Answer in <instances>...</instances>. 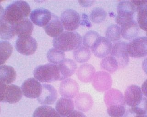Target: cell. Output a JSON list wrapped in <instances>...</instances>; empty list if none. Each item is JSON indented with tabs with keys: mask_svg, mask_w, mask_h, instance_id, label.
Instances as JSON below:
<instances>
[{
	"mask_svg": "<svg viewBox=\"0 0 147 117\" xmlns=\"http://www.w3.org/2000/svg\"><path fill=\"white\" fill-rule=\"evenodd\" d=\"M31 12L29 4L24 1H15L5 10L4 21L13 25L27 18Z\"/></svg>",
	"mask_w": 147,
	"mask_h": 117,
	"instance_id": "6da1fadb",
	"label": "cell"
},
{
	"mask_svg": "<svg viewBox=\"0 0 147 117\" xmlns=\"http://www.w3.org/2000/svg\"><path fill=\"white\" fill-rule=\"evenodd\" d=\"M53 46L63 52L75 51L82 44V38L75 31H64L53 39Z\"/></svg>",
	"mask_w": 147,
	"mask_h": 117,
	"instance_id": "7a4b0ae2",
	"label": "cell"
},
{
	"mask_svg": "<svg viewBox=\"0 0 147 117\" xmlns=\"http://www.w3.org/2000/svg\"><path fill=\"white\" fill-rule=\"evenodd\" d=\"M33 75L36 79L42 83H52L60 79L58 66L51 63L37 66L34 70Z\"/></svg>",
	"mask_w": 147,
	"mask_h": 117,
	"instance_id": "3957f363",
	"label": "cell"
},
{
	"mask_svg": "<svg viewBox=\"0 0 147 117\" xmlns=\"http://www.w3.org/2000/svg\"><path fill=\"white\" fill-rule=\"evenodd\" d=\"M124 99L125 104L131 108H147L146 97L144 96L141 88L137 85H131L127 87L125 92Z\"/></svg>",
	"mask_w": 147,
	"mask_h": 117,
	"instance_id": "277c9868",
	"label": "cell"
},
{
	"mask_svg": "<svg viewBox=\"0 0 147 117\" xmlns=\"http://www.w3.org/2000/svg\"><path fill=\"white\" fill-rule=\"evenodd\" d=\"M117 11L116 23L118 25L121 26L125 22L134 19L133 18L137 11V7L131 1H122L118 4Z\"/></svg>",
	"mask_w": 147,
	"mask_h": 117,
	"instance_id": "5b68a950",
	"label": "cell"
},
{
	"mask_svg": "<svg viewBox=\"0 0 147 117\" xmlns=\"http://www.w3.org/2000/svg\"><path fill=\"white\" fill-rule=\"evenodd\" d=\"M127 51L131 57H144L147 55V39L146 36L136 37L127 45Z\"/></svg>",
	"mask_w": 147,
	"mask_h": 117,
	"instance_id": "8992f818",
	"label": "cell"
},
{
	"mask_svg": "<svg viewBox=\"0 0 147 117\" xmlns=\"http://www.w3.org/2000/svg\"><path fill=\"white\" fill-rule=\"evenodd\" d=\"M60 20L64 29L67 31L73 32L79 28L80 23V17L77 11L72 9H68L62 13Z\"/></svg>",
	"mask_w": 147,
	"mask_h": 117,
	"instance_id": "52a82bcc",
	"label": "cell"
},
{
	"mask_svg": "<svg viewBox=\"0 0 147 117\" xmlns=\"http://www.w3.org/2000/svg\"><path fill=\"white\" fill-rule=\"evenodd\" d=\"M38 44L31 36L18 37L15 43V48L18 53L25 56L33 55L36 51Z\"/></svg>",
	"mask_w": 147,
	"mask_h": 117,
	"instance_id": "ba28073f",
	"label": "cell"
},
{
	"mask_svg": "<svg viewBox=\"0 0 147 117\" xmlns=\"http://www.w3.org/2000/svg\"><path fill=\"white\" fill-rule=\"evenodd\" d=\"M127 43L125 42H118L112 46L110 55L115 58L120 68H124L129 62V56L127 51Z\"/></svg>",
	"mask_w": 147,
	"mask_h": 117,
	"instance_id": "9c48e42d",
	"label": "cell"
},
{
	"mask_svg": "<svg viewBox=\"0 0 147 117\" xmlns=\"http://www.w3.org/2000/svg\"><path fill=\"white\" fill-rule=\"evenodd\" d=\"M21 89L23 95L29 98H39L42 91V85L34 78L25 80L22 84Z\"/></svg>",
	"mask_w": 147,
	"mask_h": 117,
	"instance_id": "30bf717a",
	"label": "cell"
},
{
	"mask_svg": "<svg viewBox=\"0 0 147 117\" xmlns=\"http://www.w3.org/2000/svg\"><path fill=\"white\" fill-rule=\"evenodd\" d=\"M59 93L63 98L72 99L77 95L79 86L77 82L71 78L64 80L60 84Z\"/></svg>",
	"mask_w": 147,
	"mask_h": 117,
	"instance_id": "8fae6325",
	"label": "cell"
},
{
	"mask_svg": "<svg viewBox=\"0 0 147 117\" xmlns=\"http://www.w3.org/2000/svg\"><path fill=\"white\" fill-rule=\"evenodd\" d=\"M112 44L106 37L100 36L91 48L95 56L100 58H104L110 53Z\"/></svg>",
	"mask_w": 147,
	"mask_h": 117,
	"instance_id": "7c38bea8",
	"label": "cell"
},
{
	"mask_svg": "<svg viewBox=\"0 0 147 117\" xmlns=\"http://www.w3.org/2000/svg\"><path fill=\"white\" fill-rule=\"evenodd\" d=\"M57 97L58 93L54 86L50 84H44L42 85V91L37 100L43 105H50L56 102Z\"/></svg>",
	"mask_w": 147,
	"mask_h": 117,
	"instance_id": "4fadbf2b",
	"label": "cell"
},
{
	"mask_svg": "<svg viewBox=\"0 0 147 117\" xmlns=\"http://www.w3.org/2000/svg\"><path fill=\"white\" fill-rule=\"evenodd\" d=\"M52 13L49 10L45 8H37L30 14L31 21L36 25L44 27L50 21Z\"/></svg>",
	"mask_w": 147,
	"mask_h": 117,
	"instance_id": "5bb4252c",
	"label": "cell"
},
{
	"mask_svg": "<svg viewBox=\"0 0 147 117\" xmlns=\"http://www.w3.org/2000/svg\"><path fill=\"white\" fill-rule=\"evenodd\" d=\"M45 32L52 38H56L63 32L64 28L59 17L52 13L50 21L44 27Z\"/></svg>",
	"mask_w": 147,
	"mask_h": 117,
	"instance_id": "9a60e30c",
	"label": "cell"
},
{
	"mask_svg": "<svg viewBox=\"0 0 147 117\" xmlns=\"http://www.w3.org/2000/svg\"><path fill=\"white\" fill-rule=\"evenodd\" d=\"M57 66L60 74V80H63L70 77L77 70V64L71 58H65Z\"/></svg>",
	"mask_w": 147,
	"mask_h": 117,
	"instance_id": "2e32d148",
	"label": "cell"
},
{
	"mask_svg": "<svg viewBox=\"0 0 147 117\" xmlns=\"http://www.w3.org/2000/svg\"><path fill=\"white\" fill-rule=\"evenodd\" d=\"M111 76L105 72L99 71L95 76L93 85L96 90L102 92L109 88L111 86Z\"/></svg>",
	"mask_w": 147,
	"mask_h": 117,
	"instance_id": "e0dca14e",
	"label": "cell"
},
{
	"mask_svg": "<svg viewBox=\"0 0 147 117\" xmlns=\"http://www.w3.org/2000/svg\"><path fill=\"white\" fill-rule=\"evenodd\" d=\"M121 36L125 39H133L139 32V26L134 20L128 21L121 25Z\"/></svg>",
	"mask_w": 147,
	"mask_h": 117,
	"instance_id": "ac0fdd59",
	"label": "cell"
},
{
	"mask_svg": "<svg viewBox=\"0 0 147 117\" xmlns=\"http://www.w3.org/2000/svg\"><path fill=\"white\" fill-rule=\"evenodd\" d=\"M75 103L72 99L61 98L57 101L55 109L58 114L64 117L69 115L74 110Z\"/></svg>",
	"mask_w": 147,
	"mask_h": 117,
	"instance_id": "d6986e66",
	"label": "cell"
},
{
	"mask_svg": "<svg viewBox=\"0 0 147 117\" xmlns=\"http://www.w3.org/2000/svg\"><path fill=\"white\" fill-rule=\"evenodd\" d=\"M13 26L15 35L18 37L31 36L34 29L33 24L28 18L23 19Z\"/></svg>",
	"mask_w": 147,
	"mask_h": 117,
	"instance_id": "ffe728a7",
	"label": "cell"
},
{
	"mask_svg": "<svg viewBox=\"0 0 147 117\" xmlns=\"http://www.w3.org/2000/svg\"><path fill=\"white\" fill-rule=\"evenodd\" d=\"M95 73V69L92 64H82L78 68L77 71L78 79L80 82L84 83L91 82Z\"/></svg>",
	"mask_w": 147,
	"mask_h": 117,
	"instance_id": "44dd1931",
	"label": "cell"
},
{
	"mask_svg": "<svg viewBox=\"0 0 147 117\" xmlns=\"http://www.w3.org/2000/svg\"><path fill=\"white\" fill-rule=\"evenodd\" d=\"M23 93L19 86L11 84L7 85L4 102L10 104L17 103L22 98Z\"/></svg>",
	"mask_w": 147,
	"mask_h": 117,
	"instance_id": "7402d4cb",
	"label": "cell"
},
{
	"mask_svg": "<svg viewBox=\"0 0 147 117\" xmlns=\"http://www.w3.org/2000/svg\"><path fill=\"white\" fill-rule=\"evenodd\" d=\"M93 104L91 96L86 93H81L76 96L75 105L80 112H87L91 108Z\"/></svg>",
	"mask_w": 147,
	"mask_h": 117,
	"instance_id": "603a6c76",
	"label": "cell"
},
{
	"mask_svg": "<svg viewBox=\"0 0 147 117\" xmlns=\"http://www.w3.org/2000/svg\"><path fill=\"white\" fill-rule=\"evenodd\" d=\"M17 74L15 70L11 66H0V82L6 85H9L16 80Z\"/></svg>",
	"mask_w": 147,
	"mask_h": 117,
	"instance_id": "cb8c5ba5",
	"label": "cell"
},
{
	"mask_svg": "<svg viewBox=\"0 0 147 117\" xmlns=\"http://www.w3.org/2000/svg\"><path fill=\"white\" fill-rule=\"evenodd\" d=\"M105 101L108 107L114 105H125L124 96L120 91L115 89L110 90L105 94Z\"/></svg>",
	"mask_w": 147,
	"mask_h": 117,
	"instance_id": "d4e9b609",
	"label": "cell"
},
{
	"mask_svg": "<svg viewBox=\"0 0 147 117\" xmlns=\"http://www.w3.org/2000/svg\"><path fill=\"white\" fill-rule=\"evenodd\" d=\"M33 117H62L54 108L48 105H43L37 108Z\"/></svg>",
	"mask_w": 147,
	"mask_h": 117,
	"instance_id": "484cf974",
	"label": "cell"
},
{
	"mask_svg": "<svg viewBox=\"0 0 147 117\" xmlns=\"http://www.w3.org/2000/svg\"><path fill=\"white\" fill-rule=\"evenodd\" d=\"M73 57L75 60L80 63L87 62L91 57V51L89 49L82 45L74 51Z\"/></svg>",
	"mask_w": 147,
	"mask_h": 117,
	"instance_id": "4316f807",
	"label": "cell"
},
{
	"mask_svg": "<svg viewBox=\"0 0 147 117\" xmlns=\"http://www.w3.org/2000/svg\"><path fill=\"white\" fill-rule=\"evenodd\" d=\"M13 47L10 43L7 41H0V66L7 61L13 53Z\"/></svg>",
	"mask_w": 147,
	"mask_h": 117,
	"instance_id": "83f0119b",
	"label": "cell"
},
{
	"mask_svg": "<svg viewBox=\"0 0 147 117\" xmlns=\"http://www.w3.org/2000/svg\"><path fill=\"white\" fill-rule=\"evenodd\" d=\"M136 7L138 12L137 23L142 29L146 31L147 29V1L144 3Z\"/></svg>",
	"mask_w": 147,
	"mask_h": 117,
	"instance_id": "f1b7e54d",
	"label": "cell"
},
{
	"mask_svg": "<svg viewBox=\"0 0 147 117\" xmlns=\"http://www.w3.org/2000/svg\"><path fill=\"white\" fill-rule=\"evenodd\" d=\"M47 57L50 63L58 65L65 58V54L64 52L53 48L47 51Z\"/></svg>",
	"mask_w": 147,
	"mask_h": 117,
	"instance_id": "f546056e",
	"label": "cell"
},
{
	"mask_svg": "<svg viewBox=\"0 0 147 117\" xmlns=\"http://www.w3.org/2000/svg\"><path fill=\"white\" fill-rule=\"evenodd\" d=\"M102 69L110 73L115 72L119 68L117 60L113 56H107L102 59L101 62Z\"/></svg>",
	"mask_w": 147,
	"mask_h": 117,
	"instance_id": "4dcf8cb0",
	"label": "cell"
},
{
	"mask_svg": "<svg viewBox=\"0 0 147 117\" xmlns=\"http://www.w3.org/2000/svg\"><path fill=\"white\" fill-rule=\"evenodd\" d=\"M15 35L13 26L5 21L0 23V38L1 39L10 40Z\"/></svg>",
	"mask_w": 147,
	"mask_h": 117,
	"instance_id": "1f68e13d",
	"label": "cell"
},
{
	"mask_svg": "<svg viewBox=\"0 0 147 117\" xmlns=\"http://www.w3.org/2000/svg\"><path fill=\"white\" fill-rule=\"evenodd\" d=\"M106 38L111 42H116L121 39V28L116 24L109 26L106 31Z\"/></svg>",
	"mask_w": 147,
	"mask_h": 117,
	"instance_id": "d6a6232c",
	"label": "cell"
},
{
	"mask_svg": "<svg viewBox=\"0 0 147 117\" xmlns=\"http://www.w3.org/2000/svg\"><path fill=\"white\" fill-rule=\"evenodd\" d=\"M101 36L96 31L90 30L86 33L83 37V45L88 49H91L96 40Z\"/></svg>",
	"mask_w": 147,
	"mask_h": 117,
	"instance_id": "836d02e7",
	"label": "cell"
},
{
	"mask_svg": "<svg viewBox=\"0 0 147 117\" xmlns=\"http://www.w3.org/2000/svg\"><path fill=\"white\" fill-rule=\"evenodd\" d=\"M107 17V13L103 8L96 7L94 8L90 14L91 21L94 23H99L105 21Z\"/></svg>",
	"mask_w": 147,
	"mask_h": 117,
	"instance_id": "e575fe53",
	"label": "cell"
},
{
	"mask_svg": "<svg viewBox=\"0 0 147 117\" xmlns=\"http://www.w3.org/2000/svg\"><path fill=\"white\" fill-rule=\"evenodd\" d=\"M107 111L108 114L111 117H123L126 111L125 105L118 104L109 106Z\"/></svg>",
	"mask_w": 147,
	"mask_h": 117,
	"instance_id": "d590c367",
	"label": "cell"
},
{
	"mask_svg": "<svg viewBox=\"0 0 147 117\" xmlns=\"http://www.w3.org/2000/svg\"><path fill=\"white\" fill-rule=\"evenodd\" d=\"M123 117H147V108L138 107L130 108Z\"/></svg>",
	"mask_w": 147,
	"mask_h": 117,
	"instance_id": "8d00e7d4",
	"label": "cell"
},
{
	"mask_svg": "<svg viewBox=\"0 0 147 117\" xmlns=\"http://www.w3.org/2000/svg\"><path fill=\"white\" fill-rule=\"evenodd\" d=\"M7 85L0 82V102H4Z\"/></svg>",
	"mask_w": 147,
	"mask_h": 117,
	"instance_id": "74e56055",
	"label": "cell"
},
{
	"mask_svg": "<svg viewBox=\"0 0 147 117\" xmlns=\"http://www.w3.org/2000/svg\"><path fill=\"white\" fill-rule=\"evenodd\" d=\"M86 117L82 112L77 111V110H74L71 114L66 117Z\"/></svg>",
	"mask_w": 147,
	"mask_h": 117,
	"instance_id": "f35d334b",
	"label": "cell"
},
{
	"mask_svg": "<svg viewBox=\"0 0 147 117\" xmlns=\"http://www.w3.org/2000/svg\"><path fill=\"white\" fill-rule=\"evenodd\" d=\"M79 3L84 7H89L92 5L94 1H79Z\"/></svg>",
	"mask_w": 147,
	"mask_h": 117,
	"instance_id": "ab89813d",
	"label": "cell"
},
{
	"mask_svg": "<svg viewBox=\"0 0 147 117\" xmlns=\"http://www.w3.org/2000/svg\"><path fill=\"white\" fill-rule=\"evenodd\" d=\"M5 10L4 8L0 4V23L4 21Z\"/></svg>",
	"mask_w": 147,
	"mask_h": 117,
	"instance_id": "60d3db41",
	"label": "cell"
},
{
	"mask_svg": "<svg viewBox=\"0 0 147 117\" xmlns=\"http://www.w3.org/2000/svg\"><path fill=\"white\" fill-rule=\"evenodd\" d=\"M0 112H1V106H0Z\"/></svg>",
	"mask_w": 147,
	"mask_h": 117,
	"instance_id": "b9f144b4",
	"label": "cell"
}]
</instances>
